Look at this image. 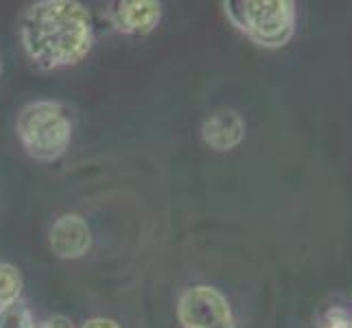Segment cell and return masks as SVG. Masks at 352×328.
Instances as JSON below:
<instances>
[{
  "label": "cell",
  "mask_w": 352,
  "mask_h": 328,
  "mask_svg": "<svg viewBox=\"0 0 352 328\" xmlns=\"http://www.w3.org/2000/svg\"><path fill=\"white\" fill-rule=\"evenodd\" d=\"M20 40L42 70L75 66L90 53L94 29L90 11L75 0H40L20 16Z\"/></svg>",
  "instance_id": "1"
},
{
  "label": "cell",
  "mask_w": 352,
  "mask_h": 328,
  "mask_svg": "<svg viewBox=\"0 0 352 328\" xmlns=\"http://www.w3.org/2000/svg\"><path fill=\"white\" fill-rule=\"evenodd\" d=\"M18 138L33 160L53 162L62 157L72 140L68 109L57 101H33L18 114Z\"/></svg>",
  "instance_id": "2"
},
{
  "label": "cell",
  "mask_w": 352,
  "mask_h": 328,
  "mask_svg": "<svg viewBox=\"0 0 352 328\" xmlns=\"http://www.w3.org/2000/svg\"><path fill=\"white\" fill-rule=\"evenodd\" d=\"M223 9L230 22L263 48H280L296 33L291 0H228Z\"/></svg>",
  "instance_id": "3"
},
{
  "label": "cell",
  "mask_w": 352,
  "mask_h": 328,
  "mask_svg": "<svg viewBox=\"0 0 352 328\" xmlns=\"http://www.w3.org/2000/svg\"><path fill=\"white\" fill-rule=\"evenodd\" d=\"M177 320L184 328H212L232 320V309L219 289L197 285L179 296Z\"/></svg>",
  "instance_id": "4"
},
{
  "label": "cell",
  "mask_w": 352,
  "mask_h": 328,
  "mask_svg": "<svg viewBox=\"0 0 352 328\" xmlns=\"http://www.w3.org/2000/svg\"><path fill=\"white\" fill-rule=\"evenodd\" d=\"M107 18L125 35H149L162 18V5L155 0H118L107 9Z\"/></svg>",
  "instance_id": "5"
},
{
  "label": "cell",
  "mask_w": 352,
  "mask_h": 328,
  "mask_svg": "<svg viewBox=\"0 0 352 328\" xmlns=\"http://www.w3.org/2000/svg\"><path fill=\"white\" fill-rule=\"evenodd\" d=\"M48 241H51V250L57 259L75 261L81 259L83 254H88L92 245V232L88 221L81 215L68 212L53 223Z\"/></svg>",
  "instance_id": "6"
},
{
  "label": "cell",
  "mask_w": 352,
  "mask_h": 328,
  "mask_svg": "<svg viewBox=\"0 0 352 328\" xmlns=\"http://www.w3.org/2000/svg\"><path fill=\"white\" fill-rule=\"evenodd\" d=\"M201 138L214 151H230L245 138V120L234 109H219L204 120Z\"/></svg>",
  "instance_id": "7"
},
{
  "label": "cell",
  "mask_w": 352,
  "mask_h": 328,
  "mask_svg": "<svg viewBox=\"0 0 352 328\" xmlns=\"http://www.w3.org/2000/svg\"><path fill=\"white\" fill-rule=\"evenodd\" d=\"M22 294V276L16 265L0 261V307L18 302Z\"/></svg>",
  "instance_id": "8"
},
{
  "label": "cell",
  "mask_w": 352,
  "mask_h": 328,
  "mask_svg": "<svg viewBox=\"0 0 352 328\" xmlns=\"http://www.w3.org/2000/svg\"><path fill=\"white\" fill-rule=\"evenodd\" d=\"M0 328H35L29 307L20 300L0 307Z\"/></svg>",
  "instance_id": "9"
},
{
  "label": "cell",
  "mask_w": 352,
  "mask_h": 328,
  "mask_svg": "<svg viewBox=\"0 0 352 328\" xmlns=\"http://www.w3.org/2000/svg\"><path fill=\"white\" fill-rule=\"evenodd\" d=\"M320 328H350V318L346 315V311L333 309L326 315V320L320 324Z\"/></svg>",
  "instance_id": "10"
},
{
  "label": "cell",
  "mask_w": 352,
  "mask_h": 328,
  "mask_svg": "<svg viewBox=\"0 0 352 328\" xmlns=\"http://www.w3.org/2000/svg\"><path fill=\"white\" fill-rule=\"evenodd\" d=\"M35 328H75L66 315H48V318L35 322Z\"/></svg>",
  "instance_id": "11"
},
{
  "label": "cell",
  "mask_w": 352,
  "mask_h": 328,
  "mask_svg": "<svg viewBox=\"0 0 352 328\" xmlns=\"http://www.w3.org/2000/svg\"><path fill=\"white\" fill-rule=\"evenodd\" d=\"M81 328H120V324L110 320V318H92V320H88L86 324H83Z\"/></svg>",
  "instance_id": "12"
},
{
  "label": "cell",
  "mask_w": 352,
  "mask_h": 328,
  "mask_svg": "<svg viewBox=\"0 0 352 328\" xmlns=\"http://www.w3.org/2000/svg\"><path fill=\"white\" fill-rule=\"evenodd\" d=\"M212 328H234V320L223 322V324H219V326H212Z\"/></svg>",
  "instance_id": "13"
},
{
  "label": "cell",
  "mask_w": 352,
  "mask_h": 328,
  "mask_svg": "<svg viewBox=\"0 0 352 328\" xmlns=\"http://www.w3.org/2000/svg\"><path fill=\"white\" fill-rule=\"evenodd\" d=\"M0 72H3V59H0Z\"/></svg>",
  "instance_id": "14"
},
{
  "label": "cell",
  "mask_w": 352,
  "mask_h": 328,
  "mask_svg": "<svg viewBox=\"0 0 352 328\" xmlns=\"http://www.w3.org/2000/svg\"><path fill=\"white\" fill-rule=\"evenodd\" d=\"M350 328H352V318H350Z\"/></svg>",
  "instance_id": "15"
}]
</instances>
